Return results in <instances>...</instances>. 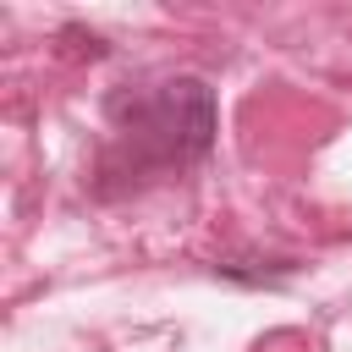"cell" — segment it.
Returning a JSON list of instances; mask_svg holds the SVG:
<instances>
[{"label": "cell", "instance_id": "1", "mask_svg": "<svg viewBox=\"0 0 352 352\" xmlns=\"http://www.w3.org/2000/svg\"><path fill=\"white\" fill-rule=\"evenodd\" d=\"M138 165H187L214 143V94L204 77H170L132 99L116 126Z\"/></svg>", "mask_w": 352, "mask_h": 352}]
</instances>
